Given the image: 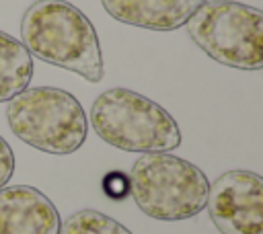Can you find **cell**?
I'll return each instance as SVG.
<instances>
[{"mask_svg": "<svg viewBox=\"0 0 263 234\" xmlns=\"http://www.w3.org/2000/svg\"><path fill=\"white\" fill-rule=\"evenodd\" d=\"M21 43L45 64L70 70L88 82L105 74L101 41L90 18L66 0H37L21 18Z\"/></svg>", "mask_w": 263, "mask_h": 234, "instance_id": "1", "label": "cell"}, {"mask_svg": "<svg viewBox=\"0 0 263 234\" xmlns=\"http://www.w3.org/2000/svg\"><path fill=\"white\" fill-rule=\"evenodd\" d=\"M90 125L103 142L125 152H171L183 142L175 117L132 88L101 92L90 107Z\"/></svg>", "mask_w": 263, "mask_h": 234, "instance_id": "2", "label": "cell"}, {"mask_svg": "<svg viewBox=\"0 0 263 234\" xmlns=\"http://www.w3.org/2000/svg\"><path fill=\"white\" fill-rule=\"evenodd\" d=\"M127 177L129 195L152 220L181 222L205 209L210 191L205 172L171 152L142 154Z\"/></svg>", "mask_w": 263, "mask_h": 234, "instance_id": "3", "label": "cell"}, {"mask_svg": "<svg viewBox=\"0 0 263 234\" xmlns=\"http://www.w3.org/2000/svg\"><path fill=\"white\" fill-rule=\"evenodd\" d=\"M6 121L21 142L55 156L76 152L88 135V119L80 101L55 86L25 88L8 101Z\"/></svg>", "mask_w": 263, "mask_h": 234, "instance_id": "4", "label": "cell"}, {"mask_svg": "<svg viewBox=\"0 0 263 234\" xmlns=\"http://www.w3.org/2000/svg\"><path fill=\"white\" fill-rule=\"evenodd\" d=\"M191 41L214 62L236 70L263 68V12L234 0H203L185 23Z\"/></svg>", "mask_w": 263, "mask_h": 234, "instance_id": "5", "label": "cell"}, {"mask_svg": "<svg viewBox=\"0 0 263 234\" xmlns=\"http://www.w3.org/2000/svg\"><path fill=\"white\" fill-rule=\"evenodd\" d=\"M205 209L222 234H263V179L228 170L210 185Z\"/></svg>", "mask_w": 263, "mask_h": 234, "instance_id": "6", "label": "cell"}, {"mask_svg": "<svg viewBox=\"0 0 263 234\" xmlns=\"http://www.w3.org/2000/svg\"><path fill=\"white\" fill-rule=\"evenodd\" d=\"M60 211L31 185L0 189V234H60Z\"/></svg>", "mask_w": 263, "mask_h": 234, "instance_id": "7", "label": "cell"}, {"mask_svg": "<svg viewBox=\"0 0 263 234\" xmlns=\"http://www.w3.org/2000/svg\"><path fill=\"white\" fill-rule=\"evenodd\" d=\"M203 0H101L109 16L148 31H177Z\"/></svg>", "mask_w": 263, "mask_h": 234, "instance_id": "8", "label": "cell"}, {"mask_svg": "<svg viewBox=\"0 0 263 234\" xmlns=\"http://www.w3.org/2000/svg\"><path fill=\"white\" fill-rule=\"evenodd\" d=\"M33 57L27 47L12 35L0 31V103H8L33 78Z\"/></svg>", "mask_w": 263, "mask_h": 234, "instance_id": "9", "label": "cell"}, {"mask_svg": "<svg viewBox=\"0 0 263 234\" xmlns=\"http://www.w3.org/2000/svg\"><path fill=\"white\" fill-rule=\"evenodd\" d=\"M60 234H132L123 224L97 209H80L66 218Z\"/></svg>", "mask_w": 263, "mask_h": 234, "instance_id": "10", "label": "cell"}, {"mask_svg": "<svg viewBox=\"0 0 263 234\" xmlns=\"http://www.w3.org/2000/svg\"><path fill=\"white\" fill-rule=\"evenodd\" d=\"M103 193L111 199H125L129 195V177L121 170H111L103 177Z\"/></svg>", "mask_w": 263, "mask_h": 234, "instance_id": "11", "label": "cell"}, {"mask_svg": "<svg viewBox=\"0 0 263 234\" xmlns=\"http://www.w3.org/2000/svg\"><path fill=\"white\" fill-rule=\"evenodd\" d=\"M14 172V152L10 144L0 135V189L6 187V183L12 179Z\"/></svg>", "mask_w": 263, "mask_h": 234, "instance_id": "12", "label": "cell"}]
</instances>
